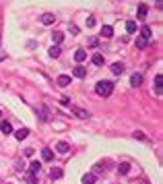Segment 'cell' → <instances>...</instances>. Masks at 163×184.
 <instances>
[{
    "mask_svg": "<svg viewBox=\"0 0 163 184\" xmlns=\"http://www.w3.org/2000/svg\"><path fill=\"white\" fill-rule=\"evenodd\" d=\"M112 91H114V83H112V81H99L95 85V93H97V95H101V97H108Z\"/></svg>",
    "mask_w": 163,
    "mask_h": 184,
    "instance_id": "6da1fadb",
    "label": "cell"
},
{
    "mask_svg": "<svg viewBox=\"0 0 163 184\" xmlns=\"http://www.w3.org/2000/svg\"><path fill=\"white\" fill-rule=\"evenodd\" d=\"M54 21H56V17H54L52 13L41 15V23H43V25H54Z\"/></svg>",
    "mask_w": 163,
    "mask_h": 184,
    "instance_id": "7a4b0ae2",
    "label": "cell"
},
{
    "mask_svg": "<svg viewBox=\"0 0 163 184\" xmlns=\"http://www.w3.org/2000/svg\"><path fill=\"white\" fill-rule=\"evenodd\" d=\"M41 159H43V161H52V159H54L52 149H48V147H46V149H41Z\"/></svg>",
    "mask_w": 163,
    "mask_h": 184,
    "instance_id": "3957f363",
    "label": "cell"
},
{
    "mask_svg": "<svg viewBox=\"0 0 163 184\" xmlns=\"http://www.w3.org/2000/svg\"><path fill=\"white\" fill-rule=\"evenodd\" d=\"M56 83H58L60 87H68V85H70V77H68V75H60Z\"/></svg>",
    "mask_w": 163,
    "mask_h": 184,
    "instance_id": "277c9868",
    "label": "cell"
},
{
    "mask_svg": "<svg viewBox=\"0 0 163 184\" xmlns=\"http://www.w3.org/2000/svg\"><path fill=\"white\" fill-rule=\"evenodd\" d=\"M112 73H114V75H122L124 73V64L122 62H114V64H112Z\"/></svg>",
    "mask_w": 163,
    "mask_h": 184,
    "instance_id": "5b68a950",
    "label": "cell"
},
{
    "mask_svg": "<svg viewBox=\"0 0 163 184\" xmlns=\"http://www.w3.org/2000/svg\"><path fill=\"white\" fill-rule=\"evenodd\" d=\"M147 13H149L147 4H141V6H138V13H136V17H138V19L143 21V19H147Z\"/></svg>",
    "mask_w": 163,
    "mask_h": 184,
    "instance_id": "8992f818",
    "label": "cell"
},
{
    "mask_svg": "<svg viewBox=\"0 0 163 184\" xmlns=\"http://www.w3.org/2000/svg\"><path fill=\"white\" fill-rule=\"evenodd\" d=\"M27 135H29V128H19L17 132H14L17 141H23V139H27Z\"/></svg>",
    "mask_w": 163,
    "mask_h": 184,
    "instance_id": "52a82bcc",
    "label": "cell"
},
{
    "mask_svg": "<svg viewBox=\"0 0 163 184\" xmlns=\"http://www.w3.org/2000/svg\"><path fill=\"white\" fill-rule=\"evenodd\" d=\"M95 180H97V176L91 172V174H85L83 176V184H95Z\"/></svg>",
    "mask_w": 163,
    "mask_h": 184,
    "instance_id": "ba28073f",
    "label": "cell"
},
{
    "mask_svg": "<svg viewBox=\"0 0 163 184\" xmlns=\"http://www.w3.org/2000/svg\"><path fill=\"white\" fill-rule=\"evenodd\" d=\"M50 178H52V180H60V178H62V170H60V168H52V170H50Z\"/></svg>",
    "mask_w": 163,
    "mask_h": 184,
    "instance_id": "9c48e42d",
    "label": "cell"
},
{
    "mask_svg": "<svg viewBox=\"0 0 163 184\" xmlns=\"http://www.w3.org/2000/svg\"><path fill=\"white\" fill-rule=\"evenodd\" d=\"M91 62H93L95 66H103V62H105V58H103L101 54H93V58H91Z\"/></svg>",
    "mask_w": 163,
    "mask_h": 184,
    "instance_id": "30bf717a",
    "label": "cell"
},
{
    "mask_svg": "<svg viewBox=\"0 0 163 184\" xmlns=\"http://www.w3.org/2000/svg\"><path fill=\"white\" fill-rule=\"evenodd\" d=\"M0 130H2L4 135H10V132H13V126H10V122L4 120V122H0Z\"/></svg>",
    "mask_w": 163,
    "mask_h": 184,
    "instance_id": "8fae6325",
    "label": "cell"
},
{
    "mask_svg": "<svg viewBox=\"0 0 163 184\" xmlns=\"http://www.w3.org/2000/svg\"><path fill=\"white\" fill-rule=\"evenodd\" d=\"M72 75H75L76 79H83V77L87 75V68H83V66H76L75 70H72Z\"/></svg>",
    "mask_w": 163,
    "mask_h": 184,
    "instance_id": "7c38bea8",
    "label": "cell"
},
{
    "mask_svg": "<svg viewBox=\"0 0 163 184\" xmlns=\"http://www.w3.org/2000/svg\"><path fill=\"white\" fill-rule=\"evenodd\" d=\"M130 83H132V87H138V85L143 83V75L134 73V75H132V79H130Z\"/></svg>",
    "mask_w": 163,
    "mask_h": 184,
    "instance_id": "4fadbf2b",
    "label": "cell"
},
{
    "mask_svg": "<svg viewBox=\"0 0 163 184\" xmlns=\"http://www.w3.org/2000/svg\"><path fill=\"white\" fill-rule=\"evenodd\" d=\"M39 170H41L39 161H31V164H29V172H31V174H39Z\"/></svg>",
    "mask_w": 163,
    "mask_h": 184,
    "instance_id": "5bb4252c",
    "label": "cell"
},
{
    "mask_svg": "<svg viewBox=\"0 0 163 184\" xmlns=\"http://www.w3.org/2000/svg\"><path fill=\"white\" fill-rule=\"evenodd\" d=\"M141 37H143V40H151V37H153V35H151V27H147V25L141 27Z\"/></svg>",
    "mask_w": 163,
    "mask_h": 184,
    "instance_id": "9a60e30c",
    "label": "cell"
},
{
    "mask_svg": "<svg viewBox=\"0 0 163 184\" xmlns=\"http://www.w3.org/2000/svg\"><path fill=\"white\" fill-rule=\"evenodd\" d=\"M56 149L60 151V153H68V151H70V145H68V143H64V141H60V143L56 145Z\"/></svg>",
    "mask_w": 163,
    "mask_h": 184,
    "instance_id": "2e32d148",
    "label": "cell"
},
{
    "mask_svg": "<svg viewBox=\"0 0 163 184\" xmlns=\"http://www.w3.org/2000/svg\"><path fill=\"white\" fill-rule=\"evenodd\" d=\"M85 58H87V52H85V50H76L75 52V60L76 62H83Z\"/></svg>",
    "mask_w": 163,
    "mask_h": 184,
    "instance_id": "e0dca14e",
    "label": "cell"
},
{
    "mask_svg": "<svg viewBox=\"0 0 163 184\" xmlns=\"http://www.w3.org/2000/svg\"><path fill=\"white\" fill-rule=\"evenodd\" d=\"M101 35H103V37H112V35H114V29L109 27V25H103V27H101Z\"/></svg>",
    "mask_w": 163,
    "mask_h": 184,
    "instance_id": "ac0fdd59",
    "label": "cell"
},
{
    "mask_svg": "<svg viewBox=\"0 0 163 184\" xmlns=\"http://www.w3.org/2000/svg\"><path fill=\"white\" fill-rule=\"evenodd\" d=\"M52 40H54V44L58 46V44L64 40V33H60V31H54V33H52Z\"/></svg>",
    "mask_w": 163,
    "mask_h": 184,
    "instance_id": "d6986e66",
    "label": "cell"
},
{
    "mask_svg": "<svg viewBox=\"0 0 163 184\" xmlns=\"http://www.w3.org/2000/svg\"><path fill=\"white\" fill-rule=\"evenodd\" d=\"M60 46H52V48H50V56H52V58H58V56H60Z\"/></svg>",
    "mask_w": 163,
    "mask_h": 184,
    "instance_id": "ffe728a7",
    "label": "cell"
},
{
    "mask_svg": "<svg viewBox=\"0 0 163 184\" xmlns=\"http://www.w3.org/2000/svg\"><path fill=\"white\" fill-rule=\"evenodd\" d=\"M25 180H27L29 184H37V174H31V172H29L27 176H25Z\"/></svg>",
    "mask_w": 163,
    "mask_h": 184,
    "instance_id": "44dd1931",
    "label": "cell"
},
{
    "mask_svg": "<svg viewBox=\"0 0 163 184\" xmlns=\"http://www.w3.org/2000/svg\"><path fill=\"white\" fill-rule=\"evenodd\" d=\"M126 31H128V33H134L136 31V23L134 21H128V23H126Z\"/></svg>",
    "mask_w": 163,
    "mask_h": 184,
    "instance_id": "7402d4cb",
    "label": "cell"
},
{
    "mask_svg": "<svg viewBox=\"0 0 163 184\" xmlns=\"http://www.w3.org/2000/svg\"><path fill=\"white\" fill-rule=\"evenodd\" d=\"M39 114H41V120H43V122H48V120H50V112H48L46 108H41Z\"/></svg>",
    "mask_w": 163,
    "mask_h": 184,
    "instance_id": "603a6c76",
    "label": "cell"
},
{
    "mask_svg": "<svg viewBox=\"0 0 163 184\" xmlns=\"http://www.w3.org/2000/svg\"><path fill=\"white\" fill-rule=\"evenodd\" d=\"M118 172H120V174H128V172H130V164H120Z\"/></svg>",
    "mask_w": 163,
    "mask_h": 184,
    "instance_id": "cb8c5ba5",
    "label": "cell"
},
{
    "mask_svg": "<svg viewBox=\"0 0 163 184\" xmlns=\"http://www.w3.org/2000/svg\"><path fill=\"white\" fill-rule=\"evenodd\" d=\"M72 112H75L79 118H87V112H85V110H81V108H72Z\"/></svg>",
    "mask_w": 163,
    "mask_h": 184,
    "instance_id": "d4e9b609",
    "label": "cell"
},
{
    "mask_svg": "<svg viewBox=\"0 0 163 184\" xmlns=\"http://www.w3.org/2000/svg\"><path fill=\"white\" fill-rule=\"evenodd\" d=\"M155 87H157V93H161V75L155 77Z\"/></svg>",
    "mask_w": 163,
    "mask_h": 184,
    "instance_id": "484cf974",
    "label": "cell"
},
{
    "mask_svg": "<svg viewBox=\"0 0 163 184\" xmlns=\"http://www.w3.org/2000/svg\"><path fill=\"white\" fill-rule=\"evenodd\" d=\"M145 46H147V40L138 37V40H136V48H145Z\"/></svg>",
    "mask_w": 163,
    "mask_h": 184,
    "instance_id": "4316f807",
    "label": "cell"
},
{
    "mask_svg": "<svg viewBox=\"0 0 163 184\" xmlns=\"http://www.w3.org/2000/svg\"><path fill=\"white\" fill-rule=\"evenodd\" d=\"M87 27H95V17H87Z\"/></svg>",
    "mask_w": 163,
    "mask_h": 184,
    "instance_id": "83f0119b",
    "label": "cell"
},
{
    "mask_svg": "<svg viewBox=\"0 0 163 184\" xmlns=\"http://www.w3.org/2000/svg\"><path fill=\"white\" fill-rule=\"evenodd\" d=\"M68 29H70V33H79V27H76V25H68Z\"/></svg>",
    "mask_w": 163,
    "mask_h": 184,
    "instance_id": "f1b7e54d",
    "label": "cell"
},
{
    "mask_svg": "<svg viewBox=\"0 0 163 184\" xmlns=\"http://www.w3.org/2000/svg\"><path fill=\"white\" fill-rule=\"evenodd\" d=\"M60 103H62V106H70V99H68V97H62Z\"/></svg>",
    "mask_w": 163,
    "mask_h": 184,
    "instance_id": "f546056e",
    "label": "cell"
},
{
    "mask_svg": "<svg viewBox=\"0 0 163 184\" xmlns=\"http://www.w3.org/2000/svg\"><path fill=\"white\" fill-rule=\"evenodd\" d=\"M134 136H136V139H141V141H145V135H143V132H134Z\"/></svg>",
    "mask_w": 163,
    "mask_h": 184,
    "instance_id": "4dcf8cb0",
    "label": "cell"
},
{
    "mask_svg": "<svg viewBox=\"0 0 163 184\" xmlns=\"http://www.w3.org/2000/svg\"><path fill=\"white\" fill-rule=\"evenodd\" d=\"M0 116H2V112H0Z\"/></svg>",
    "mask_w": 163,
    "mask_h": 184,
    "instance_id": "1f68e13d",
    "label": "cell"
}]
</instances>
